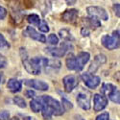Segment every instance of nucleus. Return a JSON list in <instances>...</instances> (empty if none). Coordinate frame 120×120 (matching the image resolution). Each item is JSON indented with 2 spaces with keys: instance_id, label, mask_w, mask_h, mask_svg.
Returning <instances> with one entry per match:
<instances>
[{
  "instance_id": "f257e3e1",
  "label": "nucleus",
  "mask_w": 120,
  "mask_h": 120,
  "mask_svg": "<svg viewBox=\"0 0 120 120\" xmlns=\"http://www.w3.org/2000/svg\"><path fill=\"white\" fill-rule=\"evenodd\" d=\"M43 107H42V115L45 119H51L53 115H62L64 113V109L62 104L58 100L52 98L51 96L44 95L41 97Z\"/></svg>"
},
{
  "instance_id": "f03ea898",
  "label": "nucleus",
  "mask_w": 120,
  "mask_h": 120,
  "mask_svg": "<svg viewBox=\"0 0 120 120\" xmlns=\"http://www.w3.org/2000/svg\"><path fill=\"white\" fill-rule=\"evenodd\" d=\"M20 55H21V59H22L23 66L25 67V69L30 74L38 75L41 73V66H42V60H43L42 58L37 57V58H33L32 60H29L25 49H23V48L20 49Z\"/></svg>"
},
{
  "instance_id": "7ed1b4c3",
  "label": "nucleus",
  "mask_w": 120,
  "mask_h": 120,
  "mask_svg": "<svg viewBox=\"0 0 120 120\" xmlns=\"http://www.w3.org/2000/svg\"><path fill=\"white\" fill-rule=\"evenodd\" d=\"M102 44L109 50H113L119 47V30H116L112 33V36L105 35L103 36Z\"/></svg>"
},
{
  "instance_id": "20e7f679",
  "label": "nucleus",
  "mask_w": 120,
  "mask_h": 120,
  "mask_svg": "<svg viewBox=\"0 0 120 120\" xmlns=\"http://www.w3.org/2000/svg\"><path fill=\"white\" fill-rule=\"evenodd\" d=\"M102 92L109 96V98L112 100V102L119 104L120 102V97H119V89L114 86L112 84H105L102 87Z\"/></svg>"
},
{
  "instance_id": "39448f33",
  "label": "nucleus",
  "mask_w": 120,
  "mask_h": 120,
  "mask_svg": "<svg viewBox=\"0 0 120 120\" xmlns=\"http://www.w3.org/2000/svg\"><path fill=\"white\" fill-rule=\"evenodd\" d=\"M87 13L91 17H95L97 19H103V20H108L109 19V15L106 10L102 7L90 6L87 8Z\"/></svg>"
},
{
  "instance_id": "423d86ee",
  "label": "nucleus",
  "mask_w": 120,
  "mask_h": 120,
  "mask_svg": "<svg viewBox=\"0 0 120 120\" xmlns=\"http://www.w3.org/2000/svg\"><path fill=\"white\" fill-rule=\"evenodd\" d=\"M90 93L87 91H81L77 95V103L83 109L87 111V109H90Z\"/></svg>"
},
{
  "instance_id": "0eeeda50",
  "label": "nucleus",
  "mask_w": 120,
  "mask_h": 120,
  "mask_svg": "<svg viewBox=\"0 0 120 120\" xmlns=\"http://www.w3.org/2000/svg\"><path fill=\"white\" fill-rule=\"evenodd\" d=\"M82 79L85 85L89 88H96L100 85V78L98 76L92 75L90 73H84L82 75Z\"/></svg>"
},
{
  "instance_id": "6e6552de",
  "label": "nucleus",
  "mask_w": 120,
  "mask_h": 120,
  "mask_svg": "<svg viewBox=\"0 0 120 120\" xmlns=\"http://www.w3.org/2000/svg\"><path fill=\"white\" fill-rule=\"evenodd\" d=\"M90 55L87 52H81L79 53L78 56L75 57V70L81 71L86 65V64L89 61Z\"/></svg>"
},
{
  "instance_id": "1a4fd4ad",
  "label": "nucleus",
  "mask_w": 120,
  "mask_h": 120,
  "mask_svg": "<svg viewBox=\"0 0 120 120\" xmlns=\"http://www.w3.org/2000/svg\"><path fill=\"white\" fill-rule=\"evenodd\" d=\"M63 83L64 86V90L66 92H70L78 86L79 81L78 78L75 75H67L63 79Z\"/></svg>"
},
{
  "instance_id": "9d476101",
  "label": "nucleus",
  "mask_w": 120,
  "mask_h": 120,
  "mask_svg": "<svg viewBox=\"0 0 120 120\" xmlns=\"http://www.w3.org/2000/svg\"><path fill=\"white\" fill-rule=\"evenodd\" d=\"M93 104H94V111L101 112L108 105V98L103 94H95L93 97Z\"/></svg>"
},
{
  "instance_id": "9b49d317",
  "label": "nucleus",
  "mask_w": 120,
  "mask_h": 120,
  "mask_svg": "<svg viewBox=\"0 0 120 120\" xmlns=\"http://www.w3.org/2000/svg\"><path fill=\"white\" fill-rule=\"evenodd\" d=\"M68 49V45L67 44H62L60 47H49V48H46V52L51 55L52 57H55V58H59V57H63L66 51Z\"/></svg>"
},
{
  "instance_id": "f8f14e48",
  "label": "nucleus",
  "mask_w": 120,
  "mask_h": 120,
  "mask_svg": "<svg viewBox=\"0 0 120 120\" xmlns=\"http://www.w3.org/2000/svg\"><path fill=\"white\" fill-rule=\"evenodd\" d=\"M25 85L32 87V88H35V89H38V90H41V91H45L48 89V85L43 82V81H39V80H26L25 81Z\"/></svg>"
},
{
  "instance_id": "ddd939ff",
  "label": "nucleus",
  "mask_w": 120,
  "mask_h": 120,
  "mask_svg": "<svg viewBox=\"0 0 120 120\" xmlns=\"http://www.w3.org/2000/svg\"><path fill=\"white\" fill-rule=\"evenodd\" d=\"M42 66L45 67V70H57L61 67V63L56 59H43L42 60Z\"/></svg>"
},
{
  "instance_id": "4468645a",
  "label": "nucleus",
  "mask_w": 120,
  "mask_h": 120,
  "mask_svg": "<svg viewBox=\"0 0 120 120\" xmlns=\"http://www.w3.org/2000/svg\"><path fill=\"white\" fill-rule=\"evenodd\" d=\"M25 34H27L31 38L35 39V41H38L39 42H46V38L44 35L42 34H39L38 31H36V30L33 28V27H27L26 31H25Z\"/></svg>"
},
{
  "instance_id": "2eb2a0df",
  "label": "nucleus",
  "mask_w": 120,
  "mask_h": 120,
  "mask_svg": "<svg viewBox=\"0 0 120 120\" xmlns=\"http://www.w3.org/2000/svg\"><path fill=\"white\" fill-rule=\"evenodd\" d=\"M78 18V11L77 10H67L65 11L63 15H62V19L64 21L69 22V23H73L77 20Z\"/></svg>"
},
{
  "instance_id": "dca6fc26",
  "label": "nucleus",
  "mask_w": 120,
  "mask_h": 120,
  "mask_svg": "<svg viewBox=\"0 0 120 120\" xmlns=\"http://www.w3.org/2000/svg\"><path fill=\"white\" fill-rule=\"evenodd\" d=\"M106 61H107V59H106V56L105 55H103V54L97 55L94 58V61L92 62L90 67H89V72H95L100 65L106 63Z\"/></svg>"
},
{
  "instance_id": "f3484780",
  "label": "nucleus",
  "mask_w": 120,
  "mask_h": 120,
  "mask_svg": "<svg viewBox=\"0 0 120 120\" xmlns=\"http://www.w3.org/2000/svg\"><path fill=\"white\" fill-rule=\"evenodd\" d=\"M7 86H8V88L10 89V90H11L12 92H14V93L20 91L21 87H22L21 83L16 79H10L8 84H7Z\"/></svg>"
},
{
  "instance_id": "a211bd4d",
  "label": "nucleus",
  "mask_w": 120,
  "mask_h": 120,
  "mask_svg": "<svg viewBox=\"0 0 120 120\" xmlns=\"http://www.w3.org/2000/svg\"><path fill=\"white\" fill-rule=\"evenodd\" d=\"M30 107H31L32 111L35 112H38L42 109L43 107V102H42V99L41 98H36L33 99L31 102H30Z\"/></svg>"
},
{
  "instance_id": "6ab92c4d",
  "label": "nucleus",
  "mask_w": 120,
  "mask_h": 120,
  "mask_svg": "<svg viewBox=\"0 0 120 120\" xmlns=\"http://www.w3.org/2000/svg\"><path fill=\"white\" fill-rule=\"evenodd\" d=\"M66 67L70 70H75V56L73 54H69L68 57L66 58Z\"/></svg>"
},
{
  "instance_id": "aec40b11",
  "label": "nucleus",
  "mask_w": 120,
  "mask_h": 120,
  "mask_svg": "<svg viewBox=\"0 0 120 120\" xmlns=\"http://www.w3.org/2000/svg\"><path fill=\"white\" fill-rule=\"evenodd\" d=\"M27 20H28L29 23H31L32 25H35V26H38L39 24H41V18H39V16L36 14L30 15L27 17Z\"/></svg>"
},
{
  "instance_id": "412c9836",
  "label": "nucleus",
  "mask_w": 120,
  "mask_h": 120,
  "mask_svg": "<svg viewBox=\"0 0 120 120\" xmlns=\"http://www.w3.org/2000/svg\"><path fill=\"white\" fill-rule=\"evenodd\" d=\"M86 21L88 22V25L90 27H100L101 26V22L99 21V19L95 18V17H88V18H85Z\"/></svg>"
},
{
  "instance_id": "4be33fe9",
  "label": "nucleus",
  "mask_w": 120,
  "mask_h": 120,
  "mask_svg": "<svg viewBox=\"0 0 120 120\" xmlns=\"http://www.w3.org/2000/svg\"><path fill=\"white\" fill-rule=\"evenodd\" d=\"M14 102L15 105H17L19 108H26V103H25V100L20 97V96H15L14 98Z\"/></svg>"
},
{
  "instance_id": "5701e85b",
  "label": "nucleus",
  "mask_w": 120,
  "mask_h": 120,
  "mask_svg": "<svg viewBox=\"0 0 120 120\" xmlns=\"http://www.w3.org/2000/svg\"><path fill=\"white\" fill-rule=\"evenodd\" d=\"M62 103H63L62 107H63V109H65V111H67V109H72V108H73L72 103H71L70 101H68V100H67V99H66L64 96L63 97Z\"/></svg>"
},
{
  "instance_id": "b1692460",
  "label": "nucleus",
  "mask_w": 120,
  "mask_h": 120,
  "mask_svg": "<svg viewBox=\"0 0 120 120\" xmlns=\"http://www.w3.org/2000/svg\"><path fill=\"white\" fill-rule=\"evenodd\" d=\"M60 35H61L62 38L66 39V41H72V39H73L71 34L69 33L67 30H61V31H60Z\"/></svg>"
},
{
  "instance_id": "393cba45",
  "label": "nucleus",
  "mask_w": 120,
  "mask_h": 120,
  "mask_svg": "<svg viewBox=\"0 0 120 120\" xmlns=\"http://www.w3.org/2000/svg\"><path fill=\"white\" fill-rule=\"evenodd\" d=\"M47 41L50 44H52V45H57L59 43V38L55 35V34H50L48 38H47Z\"/></svg>"
},
{
  "instance_id": "a878e982",
  "label": "nucleus",
  "mask_w": 120,
  "mask_h": 120,
  "mask_svg": "<svg viewBox=\"0 0 120 120\" xmlns=\"http://www.w3.org/2000/svg\"><path fill=\"white\" fill-rule=\"evenodd\" d=\"M38 28H39V30H41V32H43V33H47V32H49L48 24H47V22H45V21H41V24L38 25Z\"/></svg>"
},
{
  "instance_id": "bb28decb",
  "label": "nucleus",
  "mask_w": 120,
  "mask_h": 120,
  "mask_svg": "<svg viewBox=\"0 0 120 120\" xmlns=\"http://www.w3.org/2000/svg\"><path fill=\"white\" fill-rule=\"evenodd\" d=\"M10 118V112L7 111L0 112V120H9Z\"/></svg>"
},
{
  "instance_id": "cd10ccee",
  "label": "nucleus",
  "mask_w": 120,
  "mask_h": 120,
  "mask_svg": "<svg viewBox=\"0 0 120 120\" xmlns=\"http://www.w3.org/2000/svg\"><path fill=\"white\" fill-rule=\"evenodd\" d=\"M96 120H109V112H103L101 114H99L96 117Z\"/></svg>"
},
{
  "instance_id": "c85d7f7f",
  "label": "nucleus",
  "mask_w": 120,
  "mask_h": 120,
  "mask_svg": "<svg viewBox=\"0 0 120 120\" xmlns=\"http://www.w3.org/2000/svg\"><path fill=\"white\" fill-rule=\"evenodd\" d=\"M9 44L7 42V41L5 39V38L3 37V35L0 34V48H3V47H8Z\"/></svg>"
},
{
  "instance_id": "c756f323",
  "label": "nucleus",
  "mask_w": 120,
  "mask_h": 120,
  "mask_svg": "<svg viewBox=\"0 0 120 120\" xmlns=\"http://www.w3.org/2000/svg\"><path fill=\"white\" fill-rule=\"evenodd\" d=\"M7 15V10L2 7V6H0V20H2V19H4Z\"/></svg>"
},
{
  "instance_id": "7c9ffc66",
  "label": "nucleus",
  "mask_w": 120,
  "mask_h": 120,
  "mask_svg": "<svg viewBox=\"0 0 120 120\" xmlns=\"http://www.w3.org/2000/svg\"><path fill=\"white\" fill-rule=\"evenodd\" d=\"M6 64H7L6 60L4 59V57H3V56L0 55V68L5 67V66H6Z\"/></svg>"
},
{
  "instance_id": "2f4dec72",
  "label": "nucleus",
  "mask_w": 120,
  "mask_h": 120,
  "mask_svg": "<svg viewBox=\"0 0 120 120\" xmlns=\"http://www.w3.org/2000/svg\"><path fill=\"white\" fill-rule=\"evenodd\" d=\"M119 3H117V4H115L114 5V10H115V15L119 17V15H120V14H119Z\"/></svg>"
},
{
  "instance_id": "473e14b6",
  "label": "nucleus",
  "mask_w": 120,
  "mask_h": 120,
  "mask_svg": "<svg viewBox=\"0 0 120 120\" xmlns=\"http://www.w3.org/2000/svg\"><path fill=\"white\" fill-rule=\"evenodd\" d=\"M26 96L27 97H34L35 96V92L32 90H27L26 91Z\"/></svg>"
},
{
  "instance_id": "72a5a7b5",
  "label": "nucleus",
  "mask_w": 120,
  "mask_h": 120,
  "mask_svg": "<svg viewBox=\"0 0 120 120\" xmlns=\"http://www.w3.org/2000/svg\"><path fill=\"white\" fill-rule=\"evenodd\" d=\"M76 120H85V119L81 116H76Z\"/></svg>"
},
{
  "instance_id": "f704fd0d",
  "label": "nucleus",
  "mask_w": 120,
  "mask_h": 120,
  "mask_svg": "<svg viewBox=\"0 0 120 120\" xmlns=\"http://www.w3.org/2000/svg\"><path fill=\"white\" fill-rule=\"evenodd\" d=\"M1 78H2V74L0 73V82H1Z\"/></svg>"
},
{
  "instance_id": "c9c22d12",
  "label": "nucleus",
  "mask_w": 120,
  "mask_h": 120,
  "mask_svg": "<svg viewBox=\"0 0 120 120\" xmlns=\"http://www.w3.org/2000/svg\"><path fill=\"white\" fill-rule=\"evenodd\" d=\"M11 120H18L17 118H13V119H11Z\"/></svg>"
}]
</instances>
